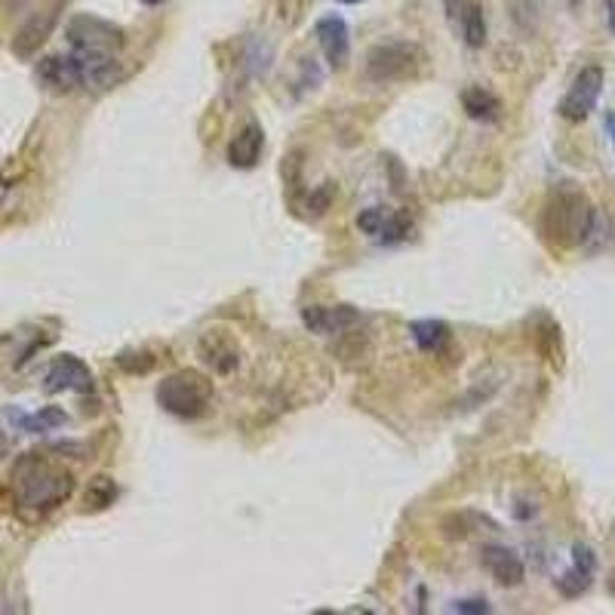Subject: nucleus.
Returning <instances> with one entry per match:
<instances>
[{
    "label": "nucleus",
    "mask_w": 615,
    "mask_h": 615,
    "mask_svg": "<svg viewBox=\"0 0 615 615\" xmlns=\"http://www.w3.org/2000/svg\"><path fill=\"white\" fill-rule=\"evenodd\" d=\"M16 422L25 431H31V434H44V431H53V428L65 425V413H62V409H56V406H47V409H40V413H34V416H19L16 413Z\"/></svg>",
    "instance_id": "a211bd4d"
},
{
    "label": "nucleus",
    "mask_w": 615,
    "mask_h": 615,
    "mask_svg": "<svg viewBox=\"0 0 615 615\" xmlns=\"http://www.w3.org/2000/svg\"><path fill=\"white\" fill-rule=\"evenodd\" d=\"M603 7H606V28L615 34V0H603Z\"/></svg>",
    "instance_id": "393cba45"
},
{
    "label": "nucleus",
    "mask_w": 615,
    "mask_h": 615,
    "mask_svg": "<svg viewBox=\"0 0 615 615\" xmlns=\"http://www.w3.org/2000/svg\"><path fill=\"white\" fill-rule=\"evenodd\" d=\"M262 148H265V133L259 123H246V127L231 139L228 145V160L231 167L237 170H253L259 157H262Z\"/></svg>",
    "instance_id": "ddd939ff"
},
{
    "label": "nucleus",
    "mask_w": 615,
    "mask_h": 615,
    "mask_svg": "<svg viewBox=\"0 0 615 615\" xmlns=\"http://www.w3.org/2000/svg\"><path fill=\"white\" fill-rule=\"evenodd\" d=\"M422 62V47L406 44V40H391V44H382L366 56V77L373 84H397V80L416 77L422 71Z\"/></svg>",
    "instance_id": "39448f33"
},
{
    "label": "nucleus",
    "mask_w": 615,
    "mask_h": 615,
    "mask_svg": "<svg viewBox=\"0 0 615 615\" xmlns=\"http://www.w3.org/2000/svg\"><path fill=\"white\" fill-rule=\"evenodd\" d=\"M157 403L170 416L200 419L213 403V379L197 373V369H176L157 385Z\"/></svg>",
    "instance_id": "7ed1b4c3"
},
{
    "label": "nucleus",
    "mask_w": 615,
    "mask_h": 615,
    "mask_svg": "<svg viewBox=\"0 0 615 615\" xmlns=\"http://www.w3.org/2000/svg\"><path fill=\"white\" fill-rule=\"evenodd\" d=\"M480 563L483 569L489 572L492 579H496L502 588H517L523 585L526 579V566L520 560V554L514 548H505V545H483L480 548Z\"/></svg>",
    "instance_id": "6e6552de"
},
{
    "label": "nucleus",
    "mask_w": 615,
    "mask_h": 615,
    "mask_svg": "<svg viewBox=\"0 0 615 615\" xmlns=\"http://www.w3.org/2000/svg\"><path fill=\"white\" fill-rule=\"evenodd\" d=\"M336 4H360V0H336Z\"/></svg>",
    "instance_id": "c85d7f7f"
},
{
    "label": "nucleus",
    "mask_w": 615,
    "mask_h": 615,
    "mask_svg": "<svg viewBox=\"0 0 615 615\" xmlns=\"http://www.w3.org/2000/svg\"><path fill=\"white\" fill-rule=\"evenodd\" d=\"M572 566H576L579 572H585V576H591V579H594V572H597V557H594V548H591V545H582V542L572 545Z\"/></svg>",
    "instance_id": "4be33fe9"
},
{
    "label": "nucleus",
    "mask_w": 615,
    "mask_h": 615,
    "mask_svg": "<svg viewBox=\"0 0 615 615\" xmlns=\"http://www.w3.org/2000/svg\"><path fill=\"white\" fill-rule=\"evenodd\" d=\"M65 34L71 53L84 59H117L123 50V31L96 16H74Z\"/></svg>",
    "instance_id": "20e7f679"
},
{
    "label": "nucleus",
    "mask_w": 615,
    "mask_h": 615,
    "mask_svg": "<svg viewBox=\"0 0 615 615\" xmlns=\"http://www.w3.org/2000/svg\"><path fill=\"white\" fill-rule=\"evenodd\" d=\"M409 333H413V342L425 354H437L449 342V326L440 320H416L413 326H409Z\"/></svg>",
    "instance_id": "dca6fc26"
},
{
    "label": "nucleus",
    "mask_w": 615,
    "mask_h": 615,
    "mask_svg": "<svg viewBox=\"0 0 615 615\" xmlns=\"http://www.w3.org/2000/svg\"><path fill=\"white\" fill-rule=\"evenodd\" d=\"M114 499H117V486H114L111 477L99 474V477L90 480V486H87V508L105 511L108 505H114Z\"/></svg>",
    "instance_id": "6ab92c4d"
},
{
    "label": "nucleus",
    "mask_w": 615,
    "mask_h": 615,
    "mask_svg": "<svg viewBox=\"0 0 615 615\" xmlns=\"http://www.w3.org/2000/svg\"><path fill=\"white\" fill-rule=\"evenodd\" d=\"M409 228H413V219H409L406 213L388 216V219H385V228H382V234H379V240L397 243V240H403V237L409 234Z\"/></svg>",
    "instance_id": "412c9836"
},
{
    "label": "nucleus",
    "mask_w": 615,
    "mask_h": 615,
    "mask_svg": "<svg viewBox=\"0 0 615 615\" xmlns=\"http://www.w3.org/2000/svg\"><path fill=\"white\" fill-rule=\"evenodd\" d=\"M603 68L600 65H588L576 74V80H572L569 93L560 99L557 111L563 120H572V123H582L591 117V111L597 108L600 96H603Z\"/></svg>",
    "instance_id": "423d86ee"
},
{
    "label": "nucleus",
    "mask_w": 615,
    "mask_h": 615,
    "mask_svg": "<svg viewBox=\"0 0 615 615\" xmlns=\"http://www.w3.org/2000/svg\"><path fill=\"white\" fill-rule=\"evenodd\" d=\"M446 4V13H449V22H453L459 31H462V40L477 50L486 44V16H483V7L477 0H443Z\"/></svg>",
    "instance_id": "9d476101"
},
{
    "label": "nucleus",
    "mask_w": 615,
    "mask_h": 615,
    "mask_svg": "<svg viewBox=\"0 0 615 615\" xmlns=\"http://www.w3.org/2000/svg\"><path fill=\"white\" fill-rule=\"evenodd\" d=\"M385 213L379 210V207H369V210H363L360 216H357V225H360V231L363 234H369V237H379L382 234V228H385Z\"/></svg>",
    "instance_id": "5701e85b"
},
{
    "label": "nucleus",
    "mask_w": 615,
    "mask_h": 615,
    "mask_svg": "<svg viewBox=\"0 0 615 615\" xmlns=\"http://www.w3.org/2000/svg\"><path fill=\"white\" fill-rule=\"evenodd\" d=\"M314 34L320 40V50L333 68H345L351 56V31L342 16H323L314 25Z\"/></svg>",
    "instance_id": "1a4fd4ad"
},
{
    "label": "nucleus",
    "mask_w": 615,
    "mask_h": 615,
    "mask_svg": "<svg viewBox=\"0 0 615 615\" xmlns=\"http://www.w3.org/2000/svg\"><path fill=\"white\" fill-rule=\"evenodd\" d=\"M10 453V437L4 434V431H0V459H4Z\"/></svg>",
    "instance_id": "bb28decb"
},
{
    "label": "nucleus",
    "mask_w": 615,
    "mask_h": 615,
    "mask_svg": "<svg viewBox=\"0 0 615 615\" xmlns=\"http://www.w3.org/2000/svg\"><path fill=\"white\" fill-rule=\"evenodd\" d=\"M200 354H203V360H207L219 376H228V373H234L237 369V363H240V354H237V348L228 342V339H222V336H207L200 342Z\"/></svg>",
    "instance_id": "2eb2a0df"
},
{
    "label": "nucleus",
    "mask_w": 615,
    "mask_h": 615,
    "mask_svg": "<svg viewBox=\"0 0 615 615\" xmlns=\"http://www.w3.org/2000/svg\"><path fill=\"white\" fill-rule=\"evenodd\" d=\"M591 576H585V572H579L576 566H572L569 572H563V576L557 579V591L563 594V597H582L588 588H591Z\"/></svg>",
    "instance_id": "aec40b11"
},
{
    "label": "nucleus",
    "mask_w": 615,
    "mask_h": 615,
    "mask_svg": "<svg viewBox=\"0 0 615 615\" xmlns=\"http://www.w3.org/2000/svg\"><path fill=\"white\" fill-rule=\"evenodd\" d=\"M145 7H157V4H163V0H142Z\"/></svg>",
    "instance_id": "cd10ccee"
},
{
    "label": "nucleus",
    "mask_w": 615,
    "mask_h": 615,
    "mask_svg": "<svg viewBox=\"0 0 615 615\" xmlns=\"http://www.w3.org/2000/svg\"><path fill=\"white\" fill-rule=\"evenodd\" d=\"M453 612H468V615H483V612H489V603L486 600H459L456 606H453Z\"/></svg>",
    "instance_id": "b1692460"
},
{
    "label": "nucleus",
    "mask_w": 615,
    "mask_h": 615,
    "mask_svg": "<svg viewBox=\"0 0 615 615\" xmlns=\"http://www.w3.org/2000/svg\"><path fill=\"white\" fill-rule=\"evenodd\" d=\"M606 133H609V142H612V148H615V114H606Z\"/></svg>",
    "instance_id": "a878e982"
},
{
    "label": "nucleus",
    "mask_w": 615,
    "mask_h": 615,
    "mask_svg": "<svg viewBox=\"0 0 615 615\" xmlns=\"http://www.w3.org/2000/svg\"><path fill=\"white\" fill-rule=\"evenodd\" d=\"M44 388H47L50 394H59V391L87 394V391H93V373H90V366L80 360V357L62 354V357H56V360L50 363Z\"/></svg>",
    "instance_id": "0eeeda50"
},
{
    "label": "nucleus",
    "mask_w": 615,
    "mask_h": 615,
    "mask_svg": "<svg viewBox=\"0 0 615 615\" xmlns=\"http://www.w3.org/2000/svg\"><path fill=\"white\" fill-rule=\"evenodd\" d=\"M62 4H65V0H56V4H50L47 10L34 13V16L22 25V31H19L16 40H13V53H16V56L28 59V56H31V53H34V50L53 34V28H56V22H59V10H62Z\"/></svg>",
    "instance_id": "9b49d317"
},
{
    "label": "nucleus",
    "mask_w": 615,
    "mask_h": 615,
    "mask_svg": "<svg viewBox=\"0 0 615 615\" xmlns=\"http://www.w3.org/2000/svg\"><path fill=\"white\" fill-rule=\"evenodd\" d=\"M542 234L557 250H576L600 234V213L576 188H557L542 210Z\"/></svg>",
    "instance_id": "f257e3e1"
},
{
    "label": "nucleus",
    "mask_w": 615,
    "mask_h": 615,
    "mask_svg": "<svg viewBox=\"0 0 615 615\" xmlns=\"http://www.w3.org/2000/svg\"><path fill=\"white\" fill-rule=\"evenodd\" d=\"M360 320V314L348 305H339V308H305L302 311V323L308 326L311 333H320V336H333V333H342L348 326H354Z\"/></svg>",
    "instance_id": "f8f14e48"
},
{
    "label": "nucleus",
    "mask_w": 615,
    "mask_h": 615,
    "mask_svg": "<svg viewBox=\"0 0 615 615\" xmlns=\"http://www.w3.org/2000/svg\"><path fill=\"white\" fill-rule=\"evenodd\" d=\"M569 4H579V0H569Z\"/></svg>",
    "instance_id": "c756f323"
},
{
    "label": "nucleus",
    "mask_w": 615,
    "mask_h": 615,
    "mask_svg": "<svg viewBox=\"0 0 615 615\" xmlns=\"http://www.w3.org/2000/svg\"><path fill=\"white\" fill-rule=\"evenodd\" d=\"M462 105H465V111H468V117H474V120H496L499 117V111H502V102L492 96L489 90H483V87H471V90H465L462 93Z\"/></svg>",
    "instance_id": "f3484780"
},
{
    "label": "nucleus",
    "mask_w": 615,
    "mask_h": 615,
    "mask_svg": "<svg viewBox=\"0 0 615 615\" xmlns=\"http://www.w3.org/2000/svg\"><path fill=\"white\" fill-rule=\"evenodd\" d=\"M13 489H16V499L22 508L47 514L59 508L74 492V477L56 462L31 453V456H22L19 465L13 468Z\"/></svg>",
    "instance_id": "f03ea898"
},
{
    "label": "nucleus",
    "mask_w": 615,
    "mask_h": 615,
    "mask_svg": "<svg viewBox=\"0 0 615 615\" xmlns=\"http://www.w3.org/2000/svg\"><path fill=\"white\" fill-rule=\"evenodd\" d=\"M37 77L53 90H77L80 87V68L74 56H47L37 65Z\"/></svg>",
    "instance_id": "4468645a"
}]
</instances>
